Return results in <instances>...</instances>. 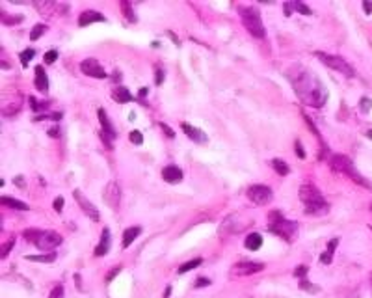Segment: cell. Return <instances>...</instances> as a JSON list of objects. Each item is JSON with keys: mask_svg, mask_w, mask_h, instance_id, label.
<instances>
[{"mask_svg": "<svg viewBox=\"0 0 372 298\" xmlns=\"http://www.w3.org/2000/svg\"><path fill=\"white\" fill-rule=\"evenodd\" d=\"M294 92L300 97V101L313 106V108H322L327 101V90L322 84V80L309 69H300V73L290 76Z\"/></svg>", "mask_w": 372, "mask_h": 298, "instance_id": "6da1fadb", "label": "cell"}, {"mask_svg": "<svg viewBox=\"0 0 372 298\" xmlns=\"http://www.w3.org/2000/svg\"><path fill=\"white\" fill-rule=\"evenodd\" d=\"M300 199L303 203V213L309 214V216H322L329 211V205L322 196V192L313 185L300 186Z\"/></svg>", "mask_w": 372, "mask_h": 298, "instance_id": "7a4b0ae2", "label": "cell"}, {"mask_svg": "<svg viewBox=\"0 0 372 298\" xmlns=\"http://www.w3.org/2000/svg\"><path fill=\"white\" fill-rule=\"evenodd\" d=\"M268 229H270V233H274V235L281 237L283 241L290 242L294 237H296L298 224L292 222V220H287L279 211H272V213L268 214Z\"/></svg>", "mask_w": 372, "mask_h": 298, "instance_id": "3957f363", "label": "cell"}, {"mask_svg": "<svg viewBox=\"0 0 372 298\" xmlns=\"http://www.w3.org/2000/svg\"><path fill=\"white\" fill-rule=\"evenodd\" d=\"M331 170H333V172H337V174H341V175L350 177V179H352V181H355L357 185L371 188L369 181H367V179H365V177H363L361 174L355 170V166H353L352 160H350L348 157H344V155H335V157L331 158Z\"/></svg>", "mask_w": 372, "mask_h": 298, "instance_id": "277c9868", "label": "cell"}, {"mask_svg": "<svg viewBox=\"0 0 372 298\" xmlns=\"http://www.w3.org/2000/svg\"><path fill=\"white\" fill-rule=\"evenodd\" d=\"M238 13H240L244 26L250 30L251 36L260 37V39L266 36V30H264V25H262V21H260V15H259V11H257V9L255 8H244V6H240V8H238Z\"/></svg>", "mask_w": 372, "mask_h": 298, "instance_id": "5b68a950", "label": "cell"}, {"mask_svg": "<svg viewBox=\"0 0 372 298\" xmlns=\"http://www.w3.org/2000/svg\"><path fill=\"white\" fill-rule=\"evenodd\" d=\"M316 58H320V62L324 65H327L329 69H335V71H339V73H343L344 76H353L355 71H353V67L344 58L341 56H335V54H326V52H320V50H316L315 52Z\"/></svg>", "mask_w": 372, "mask_h": 298, "instance_id": "8992f818", "label": "cell"}, {"mask_svg": "<svg viewBox=\"0 0 372 298\" xmlns=\"http://www.w3.org/2000/svg\"><path fill=\"white\" fill-rule=\"evenodd\" d=\"M248 198H250V201H253L255 205H260V207H264V205H268L272 199H274V192H272V188H268L266 185H251L248 188Z\"/></svg>", "mask_w": 372, "mask_h": 298, "instance_id": "52a82bcc", "label": "cell"}, {"mask_svg": "<svg viewBox=\"0 0 372 298\" xmlns=\"http://www.w3.org/2000/svg\"><path fill=\"white\" fill-rule=\"evenodd\" d=\"M34 244H36L39 250L52 251L56 246L62 244V235L56 231H39V235H37V239Z\"/></svg>", "mask_w": 372, "mask_h": 298, "instance_id": "ba28073f", "label": "cell"}, {"mask_svg": "<svg viewBox=\"0 0 372 298\" xmlns=\"http://www.w3.org/2000/svg\"><path fill=\"white\" fill-rule=\"evenodd\" d=\"M99 121H101L99 136H101V140L104 142V146L108 149H112V140L116 138V130H114L110 120H108V116H106V112L102 110V108H99Z\"/></svg>", "mask_w": 372, "mask_h": 298, "instance_id": "9c48e42d", "label": "cell"}, {"mask_svg": "<svg viewBox=\"0 0 372 298\" xmlns=\"http://www.w3.org/2000/svg\"><path fill=\"white\" fill-rule=\"evenodd\" d=\"M73 196H74V199H76V203L80 205L82 207V211L88 216H90V220H93V222H99V218H101V214H99V211L95 209V205L86 198V196L80 192V190H74L73 192Z\"/></svg>", "mask_w": 372, "mask_h": 298, "instance_id": "30bf717a", "label": "cell"}, {"mask_svg": "<svg viewBox=\"0 0 372 298\" xmlns=\"http://www.w3.org/2000/svg\"><path fill=\"white\" fill-rule=\"evenodd\" d=\"M104 203L108 205V207H112V209H117L119 207V201H121V188L119 185L116 183V181H112V183H108L106 185V188H104Z\"/></svg>", "mask_w": 372, "mask_h": 298, "instance_id": "8fae6325", "label": "cell"}, {"mask_svg": "<svg viewBox=\"0 0 372 298\" xmlns=\"http://www.w3.org/2000/svg\"><path fill=\"white\" fill-rule=\"evenodd\" d=\"M80 69H82L84 74L88 76H93V78H106V71L102 69V65L95 60V58H88V60H82L80 64Z\"/></svg>", "mask_w": 372, "mask_h": 298, "instance_id": "7c38bea8", "label": "cell"}, {"mask_svg": "<svg viewBox=\"0 0 372 298\" xmlns=\"http://www.w3.org/2000/svg\"><path fill=\"white\" fill-rule=\"evenodd\" d=\"M264 269L260 263H253V261H246V263H236L232 267L231 274L232 276H250V274H257Z\"/></svg>", "mask_w": 372, "mask_h": 298, "instance_id": "4fadbf2b", "label": "cell"}, {"mask_svg": "<svg viewBox=\"0 0 372 298\" xmlns=\"http://www.w3.org/2000/svg\"><path fill=\"white\" fill-rule=\"evenodd\" d=\"M181 129L185 130L186 136L192 140V142H195V144H207V140H209L203 130L195 129V127H192L190 123H181Z\"/></svg>", "mask_w": 372, "mask_h": 298, "instance_id": "5bb4252c", "label": "cell"}, {"mask_svg": "<svg viewBox=\"0 0 372 298\" xmlns=\"http://www.w3.org/2000/svg\"><path fill=\"white\" fill-rule=\"evenodd\" d=\"M162 179H164L166 183L177 185V183H181V181H183V172H181V168L169 164V166H166L164 170H162Z\"/></svg>", "mask_w": 372, "mask_h": 298, "instance_id": "9a60e30c", "label": "cell"}, {"mask_svg": "<svg viewBox=\"0 0 372 298\" xmlns=\"http://www.w3.org/2000/svg\"><path fill=\"white\" fill-rule=\"evenodd\" d=\"M106 17L99 13V11H93V9H88V11H84L82 15L78 17V25L80 26H88V25H92V23H104Z\"/></svg>", "mask_w": 372, "mask_h": 298, "instance_id": "2e32d148", "label": "cell"}, {"mask_svg": "<svg viewBox=\"0 0 372 298\" xmlns=\"http://www.w3.org/2000/svg\"><path fill=\"white\" fill-rule=\"evenodd\" d=\"M36 8L45 15V17H52L54 15L56 9H62V11H69V6H60V4H56V2H36Z\"/></svg>", "mask_w": 372, "mask_h": 298, "instance_id": "e0dca14e", "label": "cell"}, {"mask_svg": "<svg viewBox=\"0 0 372 298\" xmlns=\"http://www.w3.org/2000/svg\"><path fill=\"white\" fill-rule=\"evenodd\" d=\"M34 84H36V88L41 93L48 92V78H46L45 67H43V65H37L36 67V80H34Z\"/></svg>", "mask_w": 372, "mask_h": 298, "instance_id": "ac0fdd59", "label": "cell"}, {"mask_svg": "<svg viewBox=\"0 0 372 298\" xmlns=\"http://www.w3.org/2000/svg\"><path fill=\"white\" fill-rule=\"evenodd\" d=\"M110 250V231L104 227L101 233V242L97 244V248H95V255L97 257H102V255H106Z\"/></svg>", "mask_w": 372, "mask_h": 298, "instance_id": "d6986e66", "label": "cell"}, {"mask_svg": "<svg viewBox=\"0 0 372 298\" xmlns=\"http://www.w3.org/2000/svg\"><path fill=\"white\" fill-rule=\"evenodd\" d=\"M244 246L251 251L259 250L260 246H262V237H260V233H250V235L246 237V241H244Z\"/></svg>", "mask_w": 372, "mask_h": 298, "instance_id": "ffe728a7", "label": "cell"}, {"mask_svg": "<svg viewBox=\"0 0 372 298\" xmlns=\"http://www.w3.org/2000/svg\"><path fill=\"white\" fill-rule=\"evenodd\" d=\"M112 99L117 102H130L132 101V95H130V92L127 90V88L119 86V88L112 90Z\"/></svg>", "mask_w": 372, "mask_h": 298, "instance_id": "44dd1931", "label": "cell"}, {"mask_svg": "<svg viewBox=\"0 0 372 298\" xmlns=\"http://www.w3.org/2000/svg\"><path fill=\"white\" fill-rule=\"evenodd\" d=\"M140 233H141V227H129V229H125V233H123V248L130 246Z\"/></svg>", "mask_w": 372, "mask_h": 298, "instance_id": "7402d4cb", "label": "cell"}, {"mask_svg": "<svg viewBox=\"0 0 372 298\" xmlns=\"http://www.w3.org/2000/svg\"><path fill=\"white\" fill-rule=\"evenodd\" d=\"M337 244H339V239H331V241H329V244H327V250L320 255V263H324V265H329V263H331L333 250L337 248Z\"/></svg>", "mask_w": 372, "mask_h": 298, "instance_id": "603a6c76", "label": "cell"}, {"mask_svg": "<svg viewBox=\"0 0 372 298\" xmlns=\"http://www.w3.org/2000/svg\"><path fill=\"white\" fill-rule=\"evenodd\" d=\"M2 205H6L9 209H15V211H28V205L19 201V199H13V198H2Z\"/></svg>", "mask_w": 372, "mask_h": 298, "instance_id": "cb8c5ba5", "label": "cell"}, {"mask_svg": "<svg viewBox=\"0 0 372 298\" xmlns=\"http://www.w3.org/2000/svg\"><path fill=\"white\" fill-rule=\"evenodd\" d=\"M201 263H203V261L199 259V257H195V259L188 261V263H183V265L179 267V274H185V272H190V270L197 269V267H199Z\"/></svg>", "mask_w": 372, "mask_h": 298, "instance_id": "d4e9b609", "label": "cell"}, {"mask_svg": "<svg viewBox=\"0 0 372 298\" xmlns=\"http://www.w3.org/2000/svg\"><path fill=\"white\" fill-rule=\"evenodd\" d=\"M28 261H34V263H52L56 259V253H45V255H26Z\"/></svg>", "mask_w": 372, "mask_h": 298, "instance_id": "484cf974", "label": "cell"}, {"mask_svg": "<svg viewBox=\"0 0 372 298\" xmlns=\"http://www.w3.org/2000/svg\"><path fill=\"white\" fill-rule=\"evenodd\" d=\"M272 166H274V170L278 172L279 175H287L288 174V166L281 158H274V160H272Z\"/></svg>", "mask_w": 372, "mask_h": 298, "instance_id": "4316f807", "label": "cell"}, {"mask_svg": "<svg viewBox=\"0 0 372 298\" xmlns=\"http://www.w3.org/2000/svg\"><path fill=\"white\" fill-rule=\"evenodd\" d=\"M45 32H46L45 25H36V26L32 28V32H30V39H32V41H36V39H39V37L43 36Z\"/></svg>", "mask_w": 372, "mask_h": 298, "instance_id": "83f0119b", "label": "cell"}, {"mask_svg": "<svg viewBox=\"0 0 372 298\" xmlns=\"http://www.w3.org/2000/svg\"><path fill=\"white\" fill-rule=\"evenodd\" d=\"M34 56H36V50H34V49H26V50H23L21 56H19V58H21V64H23V67H26L28 62H30Z\"/></svg>", "mask_w": 372, "mask_h": 298, "instance_id": "f1b7e54d", "label": "cell"}, {"mask_svg": "<svg viewBox=\"0 0 372 298\" xmlns=\"http://www.w3.org/2000/svg\"><path fill=\"white\" fill-rule=\"evenodd\" d=\"M121 9H123L125 17L129 19L130 23H136V17H134V11H132V6H130L129 2H121Z\"/></svg>", "mask_w": 372, "mask_h": 298, "instance_id": "f546056e", "label": "cell"}, {"mask_svg": "<svg viewBox=\"0 0 372 298\" xmlns=\"http://www.w3.org/2000/svg\"><path fill=\"white\" fill-rule=\"evenodd\" d=\"M30 102H32V110L34 112H43L48 108V102H39V101H36L34 97H30Z\"/></svg>", "mask_w": 372, "mask_h": 298, "instance_id": "4dcf8cb0", "label": "cell"}, {"mask_svg": "<svg viewBox=\"0 0 372 298\" xmlns=\"http://www.w3.org/2000/svg\"><path fill=\"white\" fill-rule=\"evenodd\" d=\"M129 138H130V142L134 144V146H141V142H143V136H141V132L140 130H132L129 134Z\"/></svg>", "mask_w": 372, "mask_h": 298, "instance_id": "1f68e13d", "label": "cell"}, {"mask_svg": "<svg viewBox=\"0 0 372 298\" xmlns=\"http://www.w3.org/2000/svg\"><path fill=\"white\" fill-rule=\"evenodd\" d=\"M294 9H298V11H300V13H303V15H311V13H313L311 8L305 6V4H302V2H294Z\"/></svg>", "mask_w": 372, "mask_h": 298, "instance_id": "d6a6232c", "label": "cell"}, {"mask_svg": "<svg viewBox=\"0 0 372 298\" xmlns=\"http://www.w3.org/2000/svg\"><path fill=\"white\" fill-rule=\"evenodd\" d=\"M21 21H23V17H8L6 13H2V23L4 25H17Z\"/></svg>", "mask_w": 372, "mask_h": 298, "instance_id": "836d02e7", "label": "cell"}, {"mask_svg": "<svg viewBox=\"0 0 372 298\" xmlns=\"http://www.w3.org/2000/svg\"><path fill=\"white\" fill-rule=\"evenodd\" d=\"M48 298H64V287H62V285H56V287L50 291Z\"/></svg>", "mask_w": 372, "mask_h": 298, "instance_id": "e575fe53", "label": "cell"}, {"mask_svg": "<svg viewBox=\"0 0 372 298\" xmlns=\"http://www.w3.org/2000/svg\"><path fill=\"white\" fill-rule=\"evenodd\" d=\"M58 58V50H48L45 54V64H54Z\"/></svg>", "mask_w": 372, "mask_h": 298, "instance_id": "d590c367", "label": "cell"}, {"mask_svg": "<svg viewBox=\"0 0 372 298\" xmlns=\"http://www.w3.org/2000/svg\"><path fill=\"white\" fill-rule=\"evenodd\" d=\"M283 11H285L287 17H290V13L294 11V2H292V4H290V2H285V4H283Z\"/></svg>", "mask_w": 372, "mask_h": 298, "instance_id": "8d00e7d4", "label": "cell"}, {"mask_svg": "<svg viewBox=\"0 0 372 298\" xmlns=\"http://www.w3.org/2000/svg\"><path fill=\"white\" fill-rule=\"evenodd\" d=\"M155 82H157L158 86L164 82V71H162V69H157V71H155Z\"/></svg>", "mask_w": 372, "mask_h": 298, "instance_id": "74e56055", "label": "cell"}, {"mask_svg": "<svg viewBox=\"0 0 372 298\" xmlns=\"http://www.w3.org/2000/svg\"><path fill=\"white\" fill-rule=\"evenodd\" d=\"M160 129H162V130H164V132H166V136H167V138H173V136H175V132H173V129H169V127H167L166 123H160Z\"/></svg>", "mask_w": 372, "mask_h": 298, "instance_id": "f35d334b", "label": "cell"}, {"mask_svg": "<svg viewBox=\"0 0 372 298\" xmlns=\"http://www.w3.org/2000/svg\"><path fill=\"white\" fill-rule=\"evenodd\" d=\"M300 289H307V291H311V293H316V291H318L316 287H311L307 279H302V281H300Z\"/></svg>", "mask_w": 372, "mask_h": 298, "instance_id": "ab89813d", "label": "cell"}, {"mask_svg": "<svg viewBox=\"0 0 372 298\" xmlns=\"http://www.w3.org/2000/svg\"><path fill=\"white\" fill-rule=\"evenodd\" d=\"M62 207H64V198H56V201H54L56 213H62Z\"/></svg>", "mask_w": 372, "mask_h": 298, "instance_id": "60d3db41", "label": "cell"}, {"mask_svg": "<svg viewBox=\"0 0 372 298\" xmlns=\"http://www.w3.org/2000/svg\"><path fill=\"white\" fill-rule=\"evenodd\" d=\"M207 285H210V279L207 278H199L195 281V287H207Z\"/></svg>", "mask_w": 372, "mask_h": 298, "instance_id": "b9f144b4", "label": "cell"}, {"mask_svg": "<svg viewBox=\"0 0 372 298\" xmlns=\"http://www.w3.org/2000/svg\"><path fill=\"white\" fill-rule=\"evenodd\" d=\"M294 148H296L298 158H305V153H303V149H302V144H300V142H296V144H294Z\"/></svg>", "mask_w": 372, "mask_h": 298, "instance_id": "7bdbcfd3", "label": "cell"}, {"mask_svg": "<svg viewBox=\"0 0 372 298\" xmlns=\"http://www.w3.org/2000/svg\"><path fill=\"white\" fill-rule=\"evenodd\" d=\"M303 274H307V267H303V265H300V267L296 269V272H294V276H296V278H302Z\"/></svg>", "mask_w": 372, "mask_h": 298, "instance_id": "ee69618b", "label": "cell"}, {"mask_svg": "<svg viewBox=\"0 0 372 298\" xmlns=\"http://www.w3.org/2000/svg\"><path fill=\"white\" fill-rule=\"evenodd\" d=\"M13 183H15V185H17L19 188H24V185H26V183H24V177H23V175H17V177H15V179H13Z\"/></svg>", "mask_w": 372, "mask_h": 298, "instance_id": "f6af8a7d", "label": "cell"}, {"mask_svg": "<svg viewBox=\"0 0 372 298\" xmlns=\"http://www.w3.org/2000/svg\"><path fill=\"white\" fill-rule=\"evenodd\" d=\"M369 108H371V101L369 99H361V110L369 112Z\"/></svg>", "mask_w": 372, "mask_h": 298, "instance_id": "bcb514c9", "label": "cell"}, {"mask_svg": "<svg viewBox=\"0 0 372 298\" xmlns=\"http://www.w3.org/2000/svg\"><path fill=\"white\" fill-rule=\"evenodd\" d=\"M11 246H13V241H9V244H6V246L2 248V257H6V255H8V251L11 250Z\"/></svg>", "mask_w": 372, "mask_h": 298, "instance_id": "7dc6e473", "label": "cell"}, {"mask_svg": "<svg viewBox=\"0 0 372 298\" xmlns=\"http://www.w3.org/2000/svg\"><path fill=\"white\" fill-rule=\"evenodd\" d=\"M363 9H365L367 13H372V4L371 2H363Z\"/></svg>", "mask_w": 372, "mask_h": 298, "instance_id": "c3c4849f", "label": "cell"}, {"mask_svg": "<svg viewBox=\"0 0 372 298\" xmlns=\"http://www.w3.org/2000/svg\"><path fill=\"white\" fill-rule=\"evenodd\" d=\"M58 132H60L58 129H50V130H48V136H54V138H58V136H60Z\"/></svg>", "mask_w": 372, "mask_h": 298, "instance_id": "681fc988", "label": "cell"}, {"mask_svg": "<svg viewBox=\"0 0 372 298\" xmlns=\"http://www.w3.org/2000/svg\"><path fill=\"white\" fill-rule=\"evenodd\" d=\"M117 272H119V267H117V269L114 270V272H110V274H108V276H106V281H110V279L114 278V276H116V274H117Z\"/></svg>", "mask_w": 372, "mask_h": 298, "instance_id": "f907efd6", "label": "cell"}, {"mask_svg": "<svg viewBox=\"0 0 372 298\" xmlns=\"http://www.w3.org/2000/svg\"><path fill=\"white\" fill-rule=\"evenodd\" d=\"M138 95H140V97H145V95H147V88H141Z\"/></svg>", "mask_w": 372, "mask_h": 298, "instance_id": "816d5d0a", "label": "cell"}]
</instances>
